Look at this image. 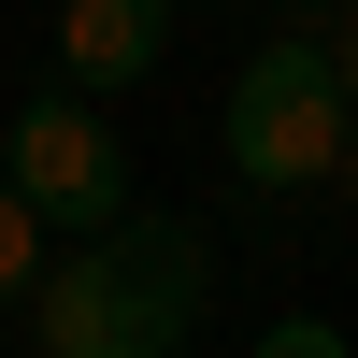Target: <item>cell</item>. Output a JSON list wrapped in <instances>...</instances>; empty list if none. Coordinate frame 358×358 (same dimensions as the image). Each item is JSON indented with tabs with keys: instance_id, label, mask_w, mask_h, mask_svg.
<instances>
[{
	"instance_id": "6da1fadb",
	"label": "cell",
	"mask_w": 358,
	"mask_h": 358,
	"mask_svg": "<svg viewBox=\"0 0 358 358\" xmlns=\"http://www.w3.org/2000/svg\"><path fill=\"white\" fill-rule=\"evenodd\" d=\"M201 301H215V258H201L187 215H115L29 287V344L43 358H187Z\"/></svg>"
},
{
	"instance_id": "7a4b0ae2",
	"label": "cell",
	"mask_w": 358,
	"mask_h": 358,
	"mask_svg": "<svg viewBox=\"0 0 358 358\" xmlns=\"http://www.w3.org/2000/svg\"><path fill=\"white\" fill-rule=\"evenodd\" d=\"M215 143H229L244 187H330L344 143H358V115H344V86H330V43H258L244 72H229Z\"/></svg>"
},
{
	"instance_id": "3957f363",
	"label": "cell",
	"mask_w": 358,
	"mask_h": 358,
	"mask_svg": "<svg viewBox=\"0 0 358 358\" xmlns=\"http://www.w3.org/2000/svg\"><path fill=\"white\" fill-rule=\"evenodd\" d=\"M0 187H15L43 229H115V215H129V143L101 129V101H72V86H57V101H29V115H15Z\"/></svg>"
},
{
	"instance_id": "277c9868",
	"label": "cell",
	"mask_w": 358,
	"mask_h": 358,
	"mask_svg": "<svg viewBox=\"0 0 358 358\" xmlns=\"http://www.w3.org/2000/svg\"><path fill=\"white\" fill-rule=\"evenodd\" d=\"M158 43H172V0H72V15H57V57L86 72V101H101V86H143Z\"/></svg>"
},
{
	"instance_id": "5b68a950",
	"label": "cell",
	"mask_w": 358,
	"mask_h": 358,
	"mask_svg": "<svg viewBox=\"0 0 358 358\" xmlns=\"http://www.w3.org/2000/svg\"><path fill=\"white\" fill-rule=\"evenodd\" d=\"M29 287H43V215L0 187V301H29Z\"/></svg>"
},
{
	"instance_id": "8992f818",
	"label": "cell",
	"mask_w": 358,
	"mask_h": 358,
	"mask_svg": "<svg viewBox=\"0 0 358 358\" xmlns=\"http://www.w3.org/2000/svg\"><path fill=\"white\" fill-rule=\"evenodd\" d=\"M258 358H358L330 315H273V330H258Z\"/></svg>"
},
{
	"instance_id": "52a82bcc",
	"label": "cell",
	"mask_w": 358,
	"mask_h": 358,
	"mask_svg": "<svg viewBox=\"0 0 358 358\" xmlns=\"http://www.w3.org/2000/svg\"><path fill=\"white\" fill-rule=\"evenodd\" d=\"M330 86H344V115H358V29H330Z\"/></svg>"
},
{
	"instance_id": "ba28073f",
	"label": "cell",
	"mask_w": 358,
	"mask_h": 358,
	"mask_svg": "<svg viewBox=\"0 0 358 358\" xmlns=\"http://www.w3.org/2000/svg\"><path fill=\"white\" fill-rule=\"evenodd\" d=\"M330 187H344V201H358V143H344V172H330Z\"/></svg>"
}]
</instances>
